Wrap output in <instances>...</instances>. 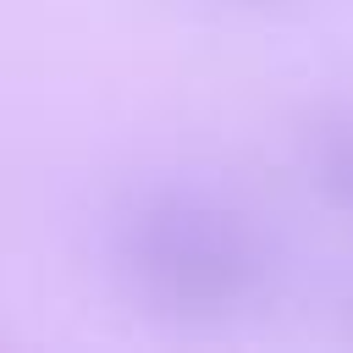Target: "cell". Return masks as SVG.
Masks as SVG:
<instances>
[{
	"label": "cell",
	"mask_w": 353,
	"mask_h": 353,
	"mask_svg": "<svg viewBox=\"0 0 353 353\" xmlns=\"http://www.w3.org/2000/svg\"><path fill=\"white\" fill-rule=\"evenodd\" d=\"M116 265L149 309L221 320L259 298L270 254L243 210L193 188H160L116 221Z\"/></svg>",
	"instance_id": "1"
},
{
	"label": "cell",
	"mask_w": 353,
	"mask_h": 353,
	"mask_svg": "<svg viewBox=\"0 0 353 353\" xmlns=\"http://www.w3.org/2000/svg\"><path fill=\"white\" fill-rule=\"evenodd\" d=\"M309 182H314V193L325 204L353 215V110L325 121L309 138Z\"/></svg>",
	"instance_id": "2"
},
{
	"label": "cell",
	"mask_w": 353,
	"mask_h": 353,
	"mask_svg": "<svg viewBox=\"0 0 353 353\" xmlns=\"http://www.w3.org/2000/svg\"><path fill=\"white\" fill-rule=\"evenodd\" d=\"M347 336H353V298H347Z\"/></svg>",
	"instance_id": "3"
}]
</instances>
